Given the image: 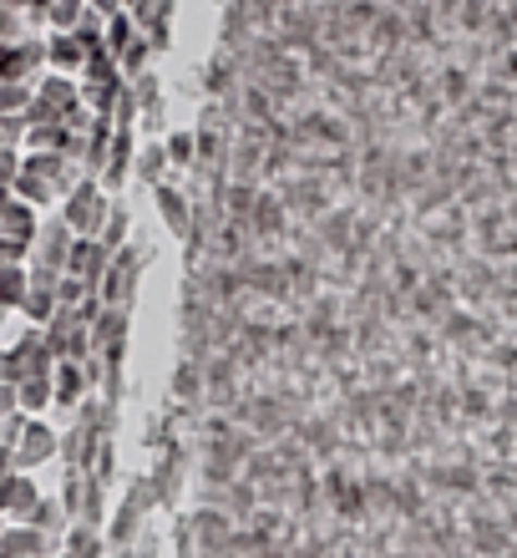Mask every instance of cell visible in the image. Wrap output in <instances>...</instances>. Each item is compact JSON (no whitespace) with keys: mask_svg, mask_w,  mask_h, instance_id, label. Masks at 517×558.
Segmentation results:
<instances>
[{"mask_svg":"<svg viewBox=\"0 0 517 558\" xmlns=\"http://www.w3.org/2000/svg\"><path fill=\"white\" fill-rule=\"evenodd\" d=\"M46 57L57 61V66H66V72H72V66H82V57H87V46L76 41V31H61L57 41H51V51H46Z\"/></svg>","mask_w":517,"mask_h":558,"instance_id":"obj_6","label":"cell"},{"mask_svg":"<svg viewBox=\"0 0 517 558\" xmlns=\"http://www.w3.org/2000/svg\"><path fill=\"white\" fill-rule=\"evenodd\" d=\"M46 401H51V376H26V381H15V407H21V412H41Z\"/></svg>","mask_w":517,"mask_h":558,"instance_id":"obj_5","label":"cell"},{"mask_svg":"<svg viewBox=\"0 0 517 558\" xmlns=\"http://www.w3.org/2000/svg\"><path fill=\"white\" fill-rule=\"evenodd\" d=\"M102 223H107L102 189L82 183V193H72V204H66V229H72L76 239H97V229H102Z\"/></svg>","mask_w":517,"mask_h":558,"instance_id":"obj_1","label":"cell"},{"mask_svg":"<svg viewBox=\"0 0 517 558\" xmlns=\"http://www.w3.org/2000/svg\"><path fill=\"white\" fill-rule=\"evenodd\" d=\"M30 107L26 82H0V118H21Z\"/></svg>","mask_w":517,"mask_h":558,"instance_id":"obj_8","label":"cell"},{"mask_svg":"<svg viewBox=\"0 0 517 558\" xmlns=\"http://www.w3.org/2000/svg\"><path fill=\"white\" fill-rule=\"evenodd\" d=\"M57 452V437H51V426L46 422H26L21 426V441H15V462H41V457Z\"/></svg>","mask_w":517,"mask_h":558,"instance_id":"obj_3","label":"cell"},{"mask_svg":"<svg viewBox=\"0 0 517 558\" xmlns=\"http://www.w3.org/2000/svg\"><path fill=\"white\" fill-rule=\"evenodd\" d=\"M36 487H30V477L26 472H11L5 483H0V513H21V518H30V508H36Z\"/></svg>","mask_w":517,"mask_h":558,"instance_id":"obj_4","label":"cell"},{"mask_svg":"<svg viewBox=\"0 0 517 558\" xmlns=\"http://www.w3.org/2000/svg\"><path fill=\"white\" fill-rule=\"evenodd\" d=\"M11 189L21 193L26 204H46V198H51V183H46L41 173H30V168H21V173H15V183H11Z\"/></svg>","mask_w":517,"mask_h":558,"instance_id":"obj_7","label":"cell"},{"mask_svg":"<svg viewBox=\"0 0 517 558\" xmlns=\"http://www.w3.org/2000/svg\"><path fill=\"white\" fill-rule=\"evenodd\" d=\"M51 391H57L61 401H76L82 397V371H76V361H61L57 381H51Z\"/></svg>","mask_w":517,"mask_h":558,"instance_id":"obj_9","label":"cell"},{"mask_svg":"<svg viewBox=\"0 0 517 558\" xmlns=\"http://www.w3.org/2000/svg\"><path fill=\"white\" fill-rule=\"evenodd\" d=\"M102 265H107V250L97 244V239H72V254H66V269L61 275H72V279H82V284H97V275H102Z\"/></svg>","mask_w":517,"mask_h":558,"instance_id":"obj_2","label":"cell"},{"mask_svg":"<svg viewBox=\"0 0 517 558\" xmlns=\"http://www.w3.org/2000/svg\"><path fill=\"white\" fill-rule=\"evenodd\" d=\"M11 462H15V452H11V447H0V483L11 477Z\"/></svg>","mask_w":517,"mask_h":558,"instance_id":"obj_10","label":"cell"},{"mask_svg":"<svg viewBox=\"0 0 517 558\" xmlns=\"http://www.w3.org/2000/svg\"><path fill=\"white\" fill-rule=\"evenodd\" d=\"M0 538H5V529H0Z\"/></svg>","mask_w":517,"mask_h":558,"instance_id":"obj_11","label":"cell"}]
</instances>
